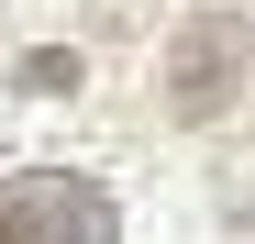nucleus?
Wrapping results in <instances>:
<instances>
[{
  "label": "nucleus",
  "mask_w": 255,
  "mask_h": 244,
  "mask_svg": "<svg viewBox=\"0 0 255 244\" xmlns=\"http://www.w3.org/2000/svg\"><path fill=\"white\" fill-rule=\"evenodd\" d=\"M0 244H122V200L78 167H22L0 189Z\"/></svg>",
  "instance_id": "f257e3e1"
},
{
  "label": "nucleus",
  "mask_w": 255,
  "mask_h": 244,
  "mask_svg": "<svg viewBox=\"0 0 255 244\" xmlns=\"http://www.w3.org/2000/svg\"><path fill=\"white\" fill-rule=\"evenodd\" d=\"M244 67H255V22L244 11H189L166 33V111L178 122H211L244 100Z\"/></svg>",
  "instance_id": "f03ea898"
},
{
  "label": "nucleus",
  "mask_w": 255,
  "mask_h": 244,
  "mask_svg": "<svg viewBox=\"0 0 255 244\" xmlns=\"http://www.w3.org/2000/svg\"><path fill=\"white\" fill-rule=\"evenodd\" d=\"M22 89H45V100H56V89H78V56H67V45H45V56H22Z\"/></svg>",
  "instance_id": "7ed1b4c3"
}]
</instances>
